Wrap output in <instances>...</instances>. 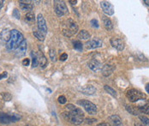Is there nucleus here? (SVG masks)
Masks as SVG:
<instances>
[{"instance_id": "f257e3e1", "label": "nucleus", "mask_w": 149, "mask_h": 126, "mask_svg": "<svg viewBox=\"0 0 149 126\" xmlns=\"http://www.w3.org/2000/svg\"><path fill=\"white\" fill-rule=\"evenodd\" d=\"M66 110L68 112H64V115L70 123L79 125L84 121V113L81 108L75 107L72 104H68L66 106Z\"/></svg>"}, {"instance_id": "f03ea898", "label": "nucleus", "mask_w": 149, "mask_h": 126, "mask_svg": "<svg viewBox=\"0 0 149 126\" xmlns=\"http://www.w3.org/2000/svg\"><path fill=\"white\" fill-rule=\"evenodd\" d=\"M24 37L22 35V33H21L19 31H17L16 29L11 30V36L10 40L7 42L6 44V49L8 51H13L16 50V48L20 46V44L24 40Z\"/></svg>"}, {"instance_id": "7ed1b4c3", "label": "nucleus", "mask_w": 149, "mask_h": 126, "mask_svg": "<svg viewBox=\"0 0 149 126\" xmlns=\"http://www.w3.org/2000/svg\"><path fill=\"white\" fill-rule=\"evenodd\" d=\"M78 31V25L72 19H68L63 22L62 32L65 36L70 37L76 33Z\"/></svg>"}, {"instance_id": "20e7f679", "label": "nucleus", "mask_w": 149, "mask_h": 126, "mask_svg": "<svg viewBox=\"0 0 149 126\" xmlns=\"http://www.w3.org/2000/svg\"><path fill=\"white\" fill-rule=\"evenodd\" d=\"M126 97L128 98V100L130 102H133L134 103V102H136L138 100L146 99V95L143 94L142 92L137 90V89L131 88V89H129L126 92Z\"/></svg>"}, {"instance_id": "39448f33", "label": "nucleus", "mask_w": 149, "mask_h": 126, "mask_svg": "<svg viewBox=\"0 0 149 126\" xmlns=\"http://www.w3.org/2000/svg\"><path fill=\"white\" fill-rule=\"evenodd\" d=\"M54 10H55L57 16L59 17L69 13L67 5L63 1H55L54 2Z\"/></svg>"}, {"instance_id": "423d86ee", "label": "nucleus", "mask_w": 149, "mask_h": 126, "mask_svg": "<svg viewBox=\"0 0 149 126\" xmlns=\"http://www.w3.org/2000/svg\"><path fill=\"white\" fill-rule=\"evenodd\" d=\"M78 104L83 107V108L86 110V111L91 115H94L97 113V107L91 101L86 100H81L78 101Z\"/></svg>"}, {"instance_id": "0eeeda50", "label": "nucleus", "mask_w": 149, "mask_h": 126, "mask_svg": "<svg viewBox=\"0 0 149 126\" xmlns=\"http://www.w3.org/2000/svg\"><path fill=\"white\" fill-rule=\"evenodd\" d=\"M20 119V117L17 114H6L0 112V123L3 124H9L11 122H16Z\"/></svg>"}, {"instance_id": "6e6552de", "label": "nucleus", "mask_w": 149, "mask_h": 126, "mask_svg": "<svg viewBox=\"0 0 149 126\" xmlns=\"http://www.w3.org/2000/svg\"><path fill=\"white\" fill-rule=\"evenodd\" d=\"M100 7L104 14L107 16H112L114 14V8L113 5L108 2V1H101L100 2Z\"/></svg>"}, {"instance_id": "1a4fd4ad", "label": "nucleus", "mask_w": 149, "mask_h": 126, "mask_svg": "<svg viewBox=\"0 0 149 126\" xmlns=\"http://www.w3.org/2000/svg\"><path fill=\"white\" fill-rule=\"evenodd\" d=\"M37 23H38L39 30L45 35L47 33V26H46L45 18L42 14H39L37 16Z\"/></svg>"}, {"instance_id": "9d476101", "label": "nucleus", "mask_w": 149, "mask_h": 126, "mask_svg": "<svg viewBox=\"0 0 149 126\" xmlns=\"http://www.w3.org/2000/svg\"><path fill=\"white\" fill-rule=\"evenodd\" d=\"M103 46V42L99 38H94L93 40H91L85 44V47L87 49H95V48L101 47Z\"/></svg>"}, {"instance_id": "9b49d317", "label": "nucleus", "mask_w": 149, "mask_h": 126, "mask_svg": "<svg viewBox=\"0 0 149 126\" xmlns=\"http://www.w3.org/2000/svg\"><path fill=\"white\" fill-rule=\"evenodd\" d=\"M110 42H111V45L114 48H116L118 51H123V49H124V42L123 41V40L122 39H120V38H118V37H113V38H111V40H110Z\"/></svg>"}, {"instance_id": "f8f14e48", "label": "nucleus", "mask_w": 149, "mask_h": 126, "mask_svg": "<svg viewBox=\"0 0 149 126\" xmlns=\"http://www.w3.org/2000/svg\"><path fill=\"white\" fill-rule=\"evenodd\" d=\"M27 47H28V44H27V40H24L18 47L16 48V50L15 51V54L16 57L21 58L22 56L25 55L26 52H27Z\"/></svg>"}, {"instance_id": "ddd939ff", "label": "nucleus", "mask_w": 149, "mask_h": 126, "mask_svg": "<svg viewBox=\"0 0 149 126\" xmlns=\"http://www.w3.org/2000/svg\"><path fill=\"white\" fill-rule=\"evenodd\" d=\"M115 69H116V67H115L114 65L106 63V64H104V66L102 67V69H101L102 75H103L104 77H107L111 76V75L113 73V71L115 70Z\"/></svg>"}, {"instance_id": "4468645a", "label": "nucleus", "mask_w": 149, "mask_h": 126, "mask_svg": "<svg viewBox=\"0 0 149 126\" xmlns=\"http://www.w3.org/2000/svg\"><path fill=\"white\" fill-rule=\"evenodd\" d=\"M80 91L84 95H93L96 93V88L93 85H85L80 88Z\"/></svg>"}, {"instance_id": "2eb2a0df", "label": "nucleus", "mask_w": 149, "mask_h": 126, "mask_svg": "<svg viewBox=\"0 0 149 126\" xmlns=\"http://www.w3.org/2000/svg\"><path fill=\"white\" fill-rule=\"evenodd\" d=\"M88 67L93 71H99L102 69V64L97 59H91L88 62Z\"/></svg>"}, {"instance_id": "dca6fc26", "label": "nucleus", "mask_w": 149, "mask_h": 126, "mask_svg": "<svg viewBox=\"0 0 149 126\" xmlns=\"http://www.w3.org/2000/svg\"><path fill=\"white\" fill-rule=\"evenodd\" d=\"M28 3H30V1H19V5L22 10L30 11L33 9V5Z\"/></svg>"}, {"instance_id": "f3484780", "label": "nucleus", "mask_w": 149, "mask_h": 126, "mask_svg": "<svg viewBox=\"0 0 149 126\" xmlns=\"http://www.w3.org/2000/svg\"><path fill=\"white\" fill-rule=\"evenodd\" d=\"M109 119H110L112 126H123L121 118L118 115H112L109 118Z\"/></svg>"}, {"instance_id": "a211bd4d", "label": "nucleus", "mask_w": 149, "mask_h": 126, "mask_svg": "<svg viewBox=\"0 0 149 126\" xmlns=\"http://www.w3.org/2000/svg\"><path fill=\"white\" fill-rule=\"evenodd\" d=\"M37 55H38V59H39V65L42 69H44L47 65V59H46L45 56L43 54L42 52H40Z\"/></svg>"}, {"instance_id": "6ab92c4d", "label": "nucleus", "mask_w": 149, "mask_h": 126, "mask_svg": "<svg viewBox=\"0 0 149 126\" xmlns=\"http://www.w3.org/2000/svg\"><path fill=\"white\" fill-rule=\"evenodd\" d=\"M126 110L128 112H130V114L134 115V116H140V113H141L140 110H139V107H136L134 106H131V105H126L125 107Z\"/></svg>"}, {"instance_id": "aec40b11", "label": "nucleus", "mask_w": 149, "mask_h": 126, "mask_svg": "<svg viewBox=\"0 0 149 126\" xmlns=\"http://www.w3.org/2000/svg\"><path fill=\"white\" fill-rule=\"evenodd\" d=\"M10 36H11V31H10L9 29H3L0 33V38L3 41L8 42L10 39Z\"/></svg>"}, {"instance_id": "412c9836", "label": "nucleus", "mask_w": 149, "mask_h": 126, "mask_svg": "<svg viewBox=\"0 0 149 126\" xmlns=\"http://www.w3.org/2000/svg\"><path fill=\"white\" fill-rule=\"evenodd\" d=\"M103 22H104V26L106 30L108 31H111L113 29V25H112V22L110 18L103 16Z\"/></svg>"}, {"instance_id": "4be33fe9", "label": "nucleus", "mask_w": 149, "mask_h": 126, "mask_svg": "<svg viewBox=\"0 0 149 126\" xmlns=\"http://www.w3.org/2000/svg\"><path fill=\"white\" fill-rule=\"evenodd\" d=\"M30 55H31V58H32V67L35 68V67H37L39 65L38 55H37V53H35L33 52H31Z\"/></svg>"}, {"instance_id": "5701e85b", "label": "nucleus", "mask_w": 149, "mask_h": 126, "mask_svg": "<svg viewBox=\"0 0 149 126\" xmlns=\"http://www.w3.org/2000/svg\"><path fill=\"white\" fill-rule=\"evenodd\" d=\"M78 38L79 39H81V40H88L90 37H91V35H90V33L88 32L87 31V30H81V31L79 32V33H78Z\"/></svg>"}, {"instance_id": "b1692460", "label": "nucleus", "mask_w": 149, "mask_h": 126, "mask_svg": "<svg viewBox=\"0 0 149 126\" xmlns=\"http://www.w3.org/2000/svg\"><path fill=\"white\" fill-rule=\"evenodd\" d=\"M104 90H105L109 95H111L112 97H114V98H116V97H117V92H116V90H115V89H113L112 88H111L110 86H108V85H104Z\"/></svg>"}, {"instance_id": "393cba45", "label": "nucleus", "mask_w": 149, "mask_h": 126, "mask_svg": "<svg viewBox=\"0 0 149 126\" xmlns=\"http://www.w3.org/2000/svg\"><path fill=\"white\" fill-rule=\"evenodd\" d=\"M25 20H26L27 22H30V23L34 22V21H35V16H34V14L32 13V12L27 13L26 16H25Z\"/></svg>"}, {"instance_id": "a878e982", "label": "nucleus", "mask_w": 149, "mask_h": 126, "mask_svg": "<svg viewBox=\"0 0 149 126\" xmlns=\"http://www.w3.org/2000/svg\"><path fill=\"white\" fill-rule=\"evenodd\" d=\"M73 47H74V48L75 50L81 52V51H82L83 45H82V43H81L80 40H74V41H73Z\"/></svg>"}, {"instance_id": "bb28decb", "label": "nucleus", "mask_w": 149, "mask_h": 126, "mask_svg": "<svg viewBox=\"0 0 149 126\" xmlns=\"http://www.w3.org/2000/svg\"><path fill=\"white\" fill-rule=\"evenodd\" d=\"M33 35L35 36V38H37V39H38L39 40H40V41H44V40H45V34H43L40 30L33 32Z\"/></svg>"}, {"instance_id": "cd10ccee", "label": "nucleus", "mask_w": 149, "mask_h": 126, "mask_svg": "<svg viewBox=\"0 0 149 126\" xmlns=\"http://www.w3.org/2000/svg\"><path fill=\"white\" fill-rule=\"evenodd\" d=\"M139 110L141 113H145V114L149 115V104H146L144 106L139 107Z\"/></svg>"}, {"instance_id": "c85d7f7f", "label": "nucleus", "mask_w": 149, "mask_h": 126, "mask_svg": "<svg viewBox=\"0 0 149 126\" xmlns=\"http://www.w3.org/2000/svg\"><path fill=\"white\" fill-rule=\"evenodd\" d=\"M49 56L52 62H56L57 61V57H56V52L54 49H50L49 51Z\"/></svg>"}, {"instance_id": "c756f323", "label": "nucleus", "mask_w": 149, "mask_h": 126, "mask_svg": "<svg viewBox=\"0 0 149 126\" xmlns=\"http://www.w3.org/2000/svg\"><path fill=\"white\" fill-rule=\"evenodd\" d=\"M2 97H3V99L5 101H10V100H11V98H12L11 95L9 94V93H3V94H2Z\"/></svg>"}, {"instance_id": "7c9ffc66", "label": "nucleus", "mask_w": 149, "mask_h": 126, "mask_svg": "<svg viewBox=\"0 0 149 126\" xmlns=\"http://www.w3.org/2000/svg\"><path fill=\"white\" fill-rule=\"evenodd\" d=\"M139 118L143 122V124L144 125H149V119L147 118V117H145V116H142V115H140L139 116Z\"/></svg>"}, {"instance_id": "2f4dec72", "label": "nucleus", "mask_w": 149, "mask_h": 126, "mask_svg": "<svg viewBox=\"0 0 149 126\" xmlns=\"http://www.w3.org/2000/svg\"><path fill=\"white\" fill-rule=\"evenodd\" d=\"M91 24H92V27L93 28H95V29H98L99 28V22L96 19H93L91 20Z\"/></svg>"}, {"instance_id": "473e14b6", "label": "nucleus", "mask_w": 149, "mask_h": 126, "mask_svg": "<svg viewBox=\"0 0 149 126\" xmlns=\"http://www.w3.org/2000/svg\"><path fill=\"white\" fill-rule=\"evenodd\" d=\"M13 16L15 17L16 19H20L21 18V14H20V11L17 10V9H15L13 10Z\"/></svg>"}, {"instance_id": "72a5a7b5", "label": "nucleus", "mask_w": 149, "mask_h": 126, "mask_svg": "<svg viewBox=\"0 0 149 126\" xmlns=\"http://www.w3.org/2000/svg\"><path fill=\"white\" fill-rule=\"evenodd\" d=\"M58 102H59L60 104H65L67 102V100H66V98L63 95H61V96L58 97Z\"/></svg>"}, {"instance_id": "f704fd0d", "label": "nucleus", "mask_w": 149, "mask_h": 126, "mask_svg": "<svg viewBox=\"0 0 149 126\" xmlns=\"http://www.w3.org/2000/svg\"><path fill=\"white\" fill-rule=\"evenodd\" d=\"M85 120H86V123L87 124H89V125L97 122V119H95V118H86Z\"/></svg>"}, {"instance_id": "c9c22d12", "label": "nucleus", "mask_w": 149, "mask_h": 126, "mask_svg": "<svg viewBox=\"0 0 149 126\" xmlns=\"http://www.w3.org/2000/svg\"><path fill=\"white\" fill-rule=\"evenodd\" d=\"M67 58H68V54H67V53H63V54H61V56H60V60H61V61H65Z\"/></svg>"}, {"instance_id": "e433bc0d", "label": "nucleus", "mask_w": 149, "mask_h": 126, "mask_svg": "<svg viewBox=\"0 0 149 126\" xmlns=\"http://www.w3.org/2000/svg\"><path fill=\"white\" fill-rule=\"evenodd\" d=\"M29 58H25V59H23V61H22V64H23L24 66H29Z\"/></svg>"}, {"instance_id": "4c0bfd02", "label": "nucleus", "mask_w": 149, "mask_h": 126, "mask_svg": "<svg viewBox=\"0 0 149 126\" xmlns=\"http://www.w3.org/2000/svg\"><path fill=\"white\" fill-rule=\"evenodd\" d=\"M7 75H8V74H7V72H5V71L3 72L2 74H0V80L3 78H5V77H7Z\"/></svg>"}, {"instance_id": "58836bf2", "label": "nucleus", "mask_w": 149, "mask_h": 126, "mask_svg": "<svg viewBox=\"0 0 149 126\" xmlns=\"http://www.w3.org/2000/svg\"><path fill=\"white\" fill-rule=\"evenodd\" d=\"M97 126H111L110 124H108V123H100V124H99Z\"/></svg>"}, {"instance_id": "ea45409f", "label": "nucleus", "mask_w": 149, "mask_h": 126, "mask_svg": "<svg viewBox=\"0 0 149 126\" xmlns=\"http://www.w3.org/2000/svg\"><path fill=\"white\" fill-rule=\"evenodd\" d=\"M69 3H71V4H72V5H74V4H76V3H77V1H76V0H70V1H69Z\"/></svg>"}, {"instance_id": "a19ab883", "label": "nucleus", "mask_w": 149, "mask_h": 126, "mask_svg": "<svg viewBox=\"0 0 149 126\" xmlns=\"http://www.w3.org/2000/svg\"><path fill=\"white\" fill-rule=\"evenodd\" d=\"M146 91L149 94V83H148V84L146 85Z\"/></svg>"}, {"instance_id": "79ce46f5", "label": "nucleus", "mask_w": 149, "mask_h": 126, "mask_svg": "<svg viewBox=\"0 0 149 126\" xmlns=\"http://www.w3.org/2000/svg\"><path fill=\"white\" fill-rule=\"evenodd\" d=\"M134 126H145L144 125H142V124H139V123H135L134 124Z\"/></svg>"}, {"instance_id": "37998d69", "label": "nucleus", "mask_w": 149, "mask_h": 126, "mask_svg": "<svg viewBox=\"0 0 149 126\" xmlns=\"http://www.w3.org/2000/svg\"><path fill=\"white\" fill-rule=\"evenodd\" d=\"M144 3H145L148 6H149V0H144Z\"/></svg>"}, {"instance_id": "c03bdc74", "label": "nucleus", "mask_w": 149, "mask_h": 126, "mask_svg": "<svg viewBox=\"0 0 149 126\" xmlns=\"http://www.w3.org/2000/svg\"><path fill=\"white\" fill-rule=\"evenodd\" d=\"M3 5V1H1V0H0V8H2Z\"/></svg>"}, {"instance_id": "a18cd8bd", "label": "nucleus", "mask_w": 149, "mask_h": 126, "mask_svg": "<svg viewBox=\"0 0 149 126\" xmlns=\"http://www.w3.org/2000/svg\"><path fill=\"white\" fill-rule=\"evenodd\" d=\"M26 126H30V125H26Z\"/></svg>"}]
</instances>
